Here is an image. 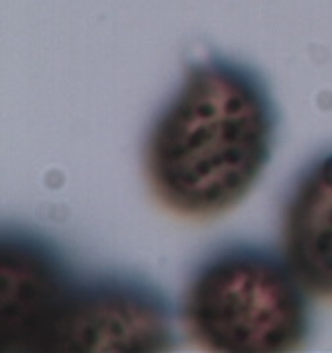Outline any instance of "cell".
Here are the masks:
<instances>
[{
  "label": "cell",
  "instance_id": "1",
  "mask_svg": "<svg viewBox=\"0 0 332 353\" xmlns=\"http://www.w3.org/2000/svg\"><path fill=\"white\" fill-rule=\"evenodd\" d=\"M275 136L277 108L260 73L220 55L195 61L148 130V185L177 214H222L254 189Z\"/></svg>",
  "mask_w": 332,
  "mask_h": 353
},
{
  "label": "cell",
  "instance_id": "2",
  "mask_svg": "<svg viewBox=\"0 0 332 353\" xmlns=\"http://www.w3.org/2000/svg\"><path fill=\"white\" fill-rule=\"evenodd\" d=\"M306 292L281 253L230 243L193 271L183 320L193 340L211 352H293L311 334Z\"/></svg>",
  "mask_w": 332,
  "mask_h": 353
},
{
  "label": "cell",
  "instance_id": "3",
  "mask_svg": "<svg viewBox=\"0 0 332 353\" xmlns=\"http://www.w3.org/2000/svg\"><path fill=\"white\" fill-rule=\"evenodd\" d=\"M173 312L150 281L128 273L77 275L51 353H146L173 347Z\"/></svg>",
  "mask_w": 332,
  "mask_h": 353
},
{
  "label": "cell",
  "instance_id": "4",
  "mask_svg": "<svg viewBox=\"0 0 332 353\" xmlns=\"http://www.w3.org/2000/svg\"><path fill=\"white\" fill-rule=\"evenodd\" d=\"M77 273L61 248L34 230L6 226L0 240L2 352L51 353Z\"/></svg>",
  "mask_w": 332,
  "mask_h": 353
},
{
  "label": "cell",
  "instance_id": "5",
  "mask_svg": "<svg viewBox=\"0 0 332 353\" xmlns=\"http://www.w3.org/2000/svg\"><path fill=\"white\" fill-rule=\"evenodd\" d=\"M281 255L311 294L332 299V150L295 176L281 210Z\"/></svg>",
  "mask_w": 332,
  "mask_h": 353
}]
</instances>
